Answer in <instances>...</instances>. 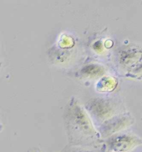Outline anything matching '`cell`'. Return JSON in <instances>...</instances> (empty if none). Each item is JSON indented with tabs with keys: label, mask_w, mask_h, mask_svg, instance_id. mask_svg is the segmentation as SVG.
<instances>
[{
	"label": "cell",
	"mask_w": 142,
	"mask_h": 152,
	"mask_svg": "<svg viewBox=\"0 0 142 152\" xmlns=\"http://www.w3.org/2000/svg\"><path fill=\"white\" fill-rule=\"evenodd\" d=\"M66 126L70 140L75 146L94 145L102 138L86 110L75 98L71 99L67 107Z\"/></svg>",
	"instance_id": "cell-1"
},
{
	"label": "cell",
	"mask_w": 142,
	"mask_h": 152,
	"mask_svg": "<svg viewBox=\"0 0 142 152\" xmlns=\"http://www.w3.org/2000/svg\"><path fill=\"white\" fill-rule=\"evenodd\" d=\"M85 110L90 117L102 125L117 115V104L113 100L104 98L90 99L85 104Z\"/></svg>",
	"instance_id": "cell-2"
},
{
	"label": "cell",
	"mask_w": 142,
	"mask_h": 152,
	"mask_svg": "<svg viewBox=\"0 0 142 152\" xmlns=\"http://www.w3.org/2000/svg\"><path fill=\"white\" fill-rule=\"evenodd\" d=\"M107 150L110 152H130L142 145V140L131 133H119L106 140Z\"/></svg>",
	"instance_id": "cell-3"
},
{
	"label": "cell",
	"mask_w": 142,
	"mask_h": 152,
	"mask_svg": "<svg viewBox=\"0 0 142 152\" xmlns=\"http://www.w3.org/2000/svg\"><path fill=\"white\" fill-rule=\"evenodd\" d=\"M135 120L129 113H122L116 115V116L100 125L99 132L102 138H109L112 135L121 133L123 130L128 129L133 125Z\"/></svg>",
	"instance_id": "cell-4"
},
{
	"label": "cell",
	"mask_w": 142,
	"mask_h": 152,
	"mask_svg": "<svg viewBox=\"0 0 142 152\" xmlns=\"http://www.w3.org/2000/svg\"><path fill=\"white\" fill-rule=\"evenodd\" d=\"M119 64L129 70L142 61V48L137 45H130L125 47L119 54Z\"/></svg>",
	"instance_id": "cell-5"
},
{
	"label": "cell",
	"mask_w": 142,
	"mask_h": 152,
	"mask_svg": "<svg viewBox=\"0 0 142 152\" xmlns=\"http://www.w3.org/2000/svg\"><path fill=\"white\" fill-rule=\"evenodd\" d=\"M81 78L84 79H98L102 78L106 74V69L100 64L91 63L84 65L81 68L79 71Z\"/></svg>",
	"instance_id": "cell-6"
},
{
	"label": "cell",
	"mask_w": 142,
	"mask_h": 152,
	"mask_svg": "<svg viewBox=\"0 0 142 152\" xmlns=\"http://www.w3.org/2000/svg\"><path fill=\"white\" fill-rule=\"evenodd\" d=\"M118 85V81L113 76H104L100 78L95 85V90L101 92H112Z\"/></svg>",
	"instance_id": "cell-7"
},
{
	"label": "cell",
	"mask_w": 142,
	"mask_h": 152,
	"mask_svg": "<svg viewBox=\"0 0 142 152\" xmlns=\"http://www.w3.org/2000/svg\"><path fill=\"white\" fill-rule=\"evenodd\" d=\"M125 76L126 78L132 79V80H142V61L129 69L125 74Z\"/></svg>",
	"instance_id": "cell-8"
},
{
	"label": "cell",
	"mask_w": 142,
	"mask_h": 152,
	"mask_svg": "<svg viewBox=\"0 0 142 152\" xmlns=\"http://www.w3.org/2000/svg\"><path fill=\"white\" fill-rule=\"evenodd\" d=\"M59 45L62 48H70L74 45V40L70 36L63 35L59 40Z\"/></svg>",
	"instance_id": "cell-9"
},
{
	"label": "cell",
	"mask_w": 142,
	"mask_h": 152,
	"mask_svg": "<svg viewBox=\"0 0 142 152\" xmlns=\"http://www.w3.org/2000/svg\"><path fill=\"white\" fill-rule=\"evenodd\" d=\"M105 45L101 40H97L94 43L93 49H94L95 52H97L99 54H102L105 51Z\"/></svg>",
	"instance_id": "cell-10"
},
{
	"label": "cell",
	"mask_w": 142,
	"mask_h": 152,
	"mask_svg": "<svg viewBox=\"0 0 142 152\" xmlns=\"http://www.w3.org/2000/svg\"><path fill=\"white\" fill-rule=\"evenodd\" d=\"M64 152H94L93 150H90L87 147H83V146H74V147L70 148L67 151Z\"/></svg>",
	"instance_id": "cell-11"
}]
</instances>
